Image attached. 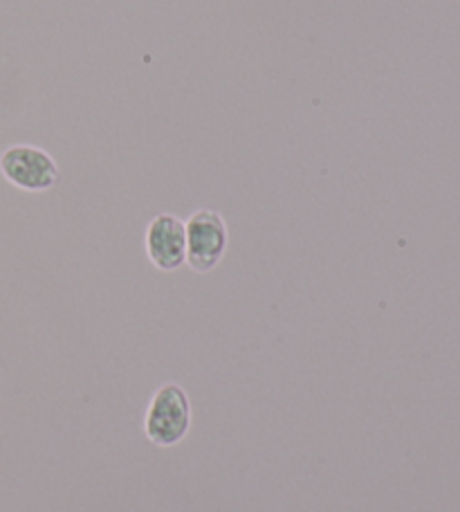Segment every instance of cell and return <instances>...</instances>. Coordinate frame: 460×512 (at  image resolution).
Wrapping results in <instances>:
<instances>
[{"mask_svg": "<svg viewBox=\"0 0 460 512\" xmlns=\"http://www.w3.org/2000/svg\"><path fill=\"white\" fill-rule=\"evenodd\" d=\"M0 171L23 191H48L59 182V167L52 155L30 144L9 146L0 155Z\"/></svg>", "mask_w": 460, "mask_h": 512, "instance_id": "cell-2", "label": "cell"}, {"mask_svg": "<svg viewBox=\"0 0 460 512\" xmlns=\"http://www.w3.org/2000/svg\"><path fill=\"white\" fill-rule=\"evenodd\" d=\"M187 230V263L196 272L214 270L227 250V225L223 216L200 209L184 223Z\"/></svg>", "mask_w": 460, "mask_h": 512, "instance_id": "cell-3", "label": "cell"}, {"mask_svg": "<svg viewBox=\"0 0 460 512\" xmlns=\"http://www.w3.org/2000/svg\"><path fill=\"white\" fill-rule=\"evenodd\" d=\"M191 429V402L180 384H162L153 393L144 416V434L153 445L173 447Z\"/></svg>", "mask_w": 460, "mask_h": 512, "instance_id": "cell-1", "label": "cell"}, {"mask_svg": "<svg viewBox=\"0 0 460 512\" xmlns=\"http://www.w3.org/2000/svg\"><path fill=\"white\" fill-rule=\"evenodd\" d=\"M146 254L155 268L178 270L187 261V230L178 216H155L146 230Z\"/></svg>", "mask_w": 460, "mask_h": 512, "instance_id": "cell-4", "label": "cell"}]
</instances>
